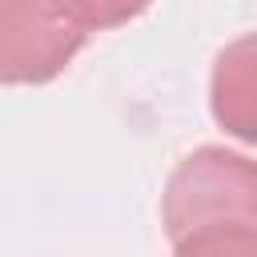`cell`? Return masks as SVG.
<instances>
[{
  "label": "cell",
  "mask_w": 257,
  "mask_h": 257,
  "mask_svg": "<svg viewBox=\"0 0 257 257\" xmlns=\"http://www.w3.org/2000/svg\"><path fill=\"white\" fill-rule=\"evenodd\" d=\"M161 225L169 241L205 229H257V169L245 153L205 145L189 153L161 197Z\"/></svg>",
  "instance_id": "6da1fadb"
},
{
  "label": "cell",
  "mask_w": 257,
  "mask_h": 257,
  "mask_svg": "<svg viewBox=\"0 0 257 257\" xmlns=\"http://www.w3.org/2000/svg\"><path fill=\"white\" fill-rule=\"evenodd\" d=\"M153 0H64V8L84 24V32H104L137 20Z\"/></svg>",
  "instance_id": "5b68a950"
},
{
  "label": "cell",
  "mask_w": 257,
  "mask_h": 257,
  "mask_svg": "<svg viewBox=\"0 0 257 257\" xmlns=\"http://www.w3.org/2000/svg\"><path fill=\"white\" fill-rule=\"evenodd\" d=\"M253 108H257V72H253V40H233L213 68V116L241 141H253Z\"/></svg>",
  "instance_id": "3957f363"
},
{
  "label": "cell",
  "mask_w": 257,
  "mask_h": 257,
  "mask_svg": "<svg viewBox=\"0 0 257 257\" xmlns=\"http://www.w3.org/2000/svg\"><path fill=\"white\" fill-rule=\"evenodd\" d=\"M173 257H257V229H205L173 241Z\"/></svg>",
  "instance_id": "277c9868"
},
{
  "label": "cell",
  "mask_w": 257,
  "mask_h": 257,
  "mask_svg": "<svg viewBox=\"0 0 257 257\" xmlns=\"http://www.w3.org/2000/svg\"><path fill=\"white\" fill-rule=\"evenodd\" d=\"M84 24L64 0H0V84H44L84 48Z\"/></svg>",
  "instance_id": "7a4b0ae2"
}]
</instances>
